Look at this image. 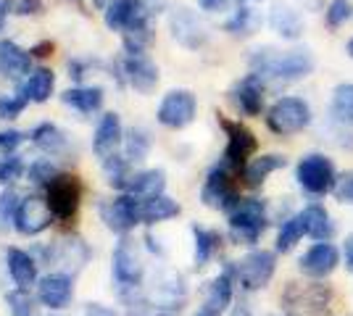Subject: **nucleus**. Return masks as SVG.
I'll list each match as a JSON object with an SVG mask.
<instances>
[{"mask_svg":"<svg viewBox=\"0 0 353 316\" xmlns=\"http://www.w3.org/2000/svg\"><path fill=\"white\" fill-rule=\"evenodd\" d=\"M27 137H24V132H19V129H3L0 132V182L3 185L19 180L21 171H24V164L16 156V148Z\"/></svg>","mask_w":353,"mask_h":316,"instance_id":"23","label":"nucleus"},{"mask_svg":"<svg viewBox=\"0 0 353 316\" xmlns=\"http://www.w3.org/2000/svg\"><path fill=\"white\" fill-rule=\"evenodd\" d=\"M332 193H335V198H338L340 203H351L353 206V171L338 177V185H335Z\"/></svg>","mask_w":353,"mask_h":316,"instance_id":"44","label":"nucleus"},{"mask_svg":"<svg viewBox=\"0 0 353 316\" xmlns=\"http://www.w3.org/2000/svg\"><path fill=\"white\" fill-rule=\"evenodd\" d=\"M101 211H103V222L108 224V229H114L119 235H127L130 229L140 224V200L130 193L114 198Z\"/></svg>","mask_w":353,"mask_h":316,"instance_id":"17","label":"nucleus"},{"mask_svg":"<svg viewBox=\"0 0 353 316\" xmlns=\"http://www.w3.org/2000/svg\"><path fill=\"white\" fill-rule=\"evenodd\" d=\"M343 258H345V269L353 274V235H348L343 242Z\"/></svg>","mask_w":353,"mask_h":316,"instance_id":"49","label":"nucleus"},{"mask_svg":"<svg viewBox=\"0 0 353 316\" xmlns=\"http://www.w3.org/2000/svg\"><path fill=\"white\" fill-rule=\"evenodd\" d=\"M195 316H214V314H208V311H203V308H201V311H198Z\"/></svg>","mask_w":353,"mask_h":316,"instance_id":"58","label":"nucleus"},{"mask_svg":"<svg viewBox=\"0 0 353 316\" xmlns=\"http://www.w3.org/2000/svg\"><path fill=\"white\" fill-rule=\"evenodd\" d=\"M37 301L43 303L45 308H50V311H61V308L72 306L74 301L72 274H66V271L45 274L43 280L37 282Z\"/></svg>","mask_w":353,"mask_h":316,"instance_id":"15","label":"nucleus"},{"mask_svg":"<svg viewBox=\"0 0 353 316\" xmlns=\"http://www.w3.org/2000/svg\"><path fill=\"white\" fill-rule=\"evenodd\" d=\"M11 0H0V30L6 27V19H8V11H11Z\"/></svg>","mask_w":353,"mask_h":316,"instance_id":"52","label":"nucleus"},{"mask_svg":"<svg viewBox=\"0 0 353 316\" xmlns=\"http://www.w3.org/2000/svg\"><path fill=\"white\" fill-rule=\"evenodd\" d=\"M295 177H298V185L306 196L322 198L327 193L335 190L338 185V171H335V164L330 156L324 153H306L301 158V164L295 169Z\"/></svg>","mask_w":353,"mask_h":316,"instance_id":"4","label":"nucleus"},{"mask_svg":"<svg viewBox=\"0 0 353 316\" xmlns=\"http://www.w3.org/2000/svg\"><path fill=\"white\" fill-rule=\"evenodd\" d=\"M169 32H172L174 43H179L188 50H198L208 43V30L203 19L188 6H179L169 14Z\"/></svg>","mask_w":353,"mask_h":316,"instance_id":"11","label":"nucleus"},{"mask_svg":"<svg viewBox=\"0 0 353 316\" xmlns=\"http://www.w3.org/2000/svg\"><path fill=\"white\" fill-rule=\"evenodd\" d=\"M119 66H121V76L137 92L150 95V92L156 90V85H159V66L148 56H124Z\"/></svg>","mask_w":353,"mask_h":316,"instance_id":"20","label":"nucleus"},{"mask_svg":"<svg viewBox=\"0 0 353 316\" xmlns=\"http://www.w3.org/2000/svg\"><path fill=\"white\" fill-rule=\"evenodd\" d=\"M232 316H253V314H250L248 308H237V311H235Z\"/></svg>","mask_w":353,"mask_h":316,"instance_id":"56","label":"nucleus"},{"mask_svg":"<svg viewBox=\"0 0 353 316\" xmlns=\"http://www.w3.org/2000/svg\"><path fill=\"white\" fill-rule=\"evenodd\" d=\"M19 203H21V198L16 196V190H6L0 196V219H14Z\"/></svg>","mask_w":353,"mask_h":316,"instance_id":"45","label":"nucleus"},{"mask_svg":"<svg viewBox=\"0 0 353 316\" xmlns=\"http://www.w3.org/2000/svg\"><path fill=\"white\" fill-rule=\"evenodd\" d=\"M148 303L161 308V311H169V314H176L182 308V303L188 298V287H185V280L182 274L174 269H161L156 271L153 282L148 287Z\"/></svg>","mask_w":353,"mask_h":316,"instance_id":"8","label":"nucleus"},{"mask_svg":"<svg viewBox=\"0 0 353 316\" xmlns=\"http://www.w3.org/2000/svg\"><path fill=\"white\" fill-rule=\"evenodd\" d=\"M266 21H269L272 32H277L282 40H301L303 30H306L301 11H295L293 6H288L285 0H274L272 3Z\"/></svg>","mask_w":353,"mask_h":316,"instance_id":"21","label":"nucleus"},{"mask_svg":"<svg viewBox=\"0 0 353 316\" xmlns=\"http://www.w3.org/2000/svg\"><path fill=\"white\" fill-rule=\"evenodd\" d=\"M330 119L340 127H353V85L343 82L330 98Z\"/></svg>","mask_w":353,"mask_h":316,"instance_id":"35","label":"nucleus"},{"mask_svg":"<svg viewBox=\"0 0 353 316\" xmlns=\"http://www.w3.org/2000/svg\"><path fill=\"white\" fill-rule=\"evenodd\" d=\"M179 203L169 196H159V198H148V200H140V224H161V222H169L179 216Z\"/></svg>","mask_w":353,"mask_h":316,"instance_id":"31","label":"nucleus"},{"mask_svg":"<svg viewBox=\"0 0 353 316\" xmlns=\"http://www.w3.org/2000/svg\"><path fill=\"white\" fill-rule=\"evenodd\" d=\"M124 158L130 161V164H140V161H145L148 153H150V135H148V129L143 127H132L127 135H124Z\"/></svg>","mask_w":353,"mask_h":316,"instance_id":"38","label":"nucleus"},{"mask_svg":"<svg viewBox=\"0 0 353 316\" xmlns=\"http://www.w3.org/2000/svg\"><path fill=\"white\" fill-rule=\"evenodd\" d=\"M332 290L322 282H290L282 293L288 316H330Z\"/></svg>","mask_w":353,"mask_h":316,"instance_id":"3","label":"nucleus"},{"mask_svg":"<svg viewBox=\"0 0 353 316\" xmlns=\"http://www.w3.org/2000/svg\"><path fill=\"white\" fill-rule=\"evenodd\" d=\"M48 206L53 211V216L66 222L72 219L74 213L79 211V200H82V187H79V180L72 177V174H59L53 177L50 185H48Z\"/></svg>","mask_w":353,"mask_h":316,"instance_id":"13","label":"nucleus"},{"mask_svg":"<svg viewBox=\"0 0 353 316\" xmlns=\"http://www.w3.org/2000/svg\"><path fill=\"white\" fill-rule=\"evenodd\" d=\"M143 11H145L143 0H117L108 11H103L105 27L114 32H124Z\"/></svg>","mask_w":353,"mask_h":316,"instance_id":"33","label":"nucleus"},{"mask_svg":"<svg viewBox=\"0 0 353 316\" xmlns=\"http://www.w3.org/2000/svg\"><path fill=\"white\" fill-rule=\"evenodd\" d=\"M53 211L48 206V200L40 196H27L21 198V203H19V209L14 213V227L19 235H24V238H34V235H40L45 232L48 227L53 224Z\"/></svg>","mask_w":353,"mask_h":316,"instance_id":"14","label":"nucleus"},{"mask_svg":"<svg viewBox=\"0 0 353 316\" xmlns=\"http://www.w3.org/2000/svg\"><path fill=\"white\" fill-rule=\"evenodd\" d=\"M250 72L272 82H298L311 74L314 56L311 50H274V48H259L248 56Z\"/></svg>","mask_w":353,"mask_h":316,"instance_id":"1","label":"nucleus"},{"mask_svg":"<svg viewBox=\"0 0 353 316\" xmlns=\"http://www.w3.org/2000/svg\"><path fill=\"white\" fill-rule=\"evenodd\" d=\"M261 24H264V16H261L259 8L237 6L235 14L224 21V30L230 32L232 37H250V34H256V32L261 30Z\"/></svg>","mask_w":353,"mask_h":316,"instance_id":"32","label":"nucleus"},{"mask_svg":"<svg viewBox=\"0 0 353 316\" xmlns=\"http://www.w3.org/2000/svg\"><path fill=\"white\" fill-rule=\"evenodd\" d=\"M6 303H8V308H11V314L14 316H34L37 311V303L30 295V290H24V287H16L14 293H8L6 295Z\"/></svg>","mask_w":353,"mask_h":316,"instance_id":"40","label":"nucleus"},{"mask_svg":"<svg viewBox=\"0 0 353 316\" xmlns=\"http://www.w3.org/2000/svg\"><path fill=\"white\" fill-rule=\"evenodd\" d=\"M301 3H303V6L309 8V11H316V8H322L324 0H301Z\"/></svg>","mask_w":353,"mask_h":316,"instance_id":"54","label":"nucleus"},{"mask_svg":"<svg viewBox=\"0 0 353 316\" xmlns=\"http://www.w3.org/2000/svg\"><path fill=\"white\" fill-rule=\"evenodd\" d=\"M301 219H303V227H306V235L316 242H330V238L335 235V224L330 219V213L324 206L319 203H311L301 211Z\"/></svg>","mask_w":353,"mask_h":316,"instance_id":"30","label":"nucleus"},{"mask_svg":"<svg viewBox=\"0 0 353 316\" xmlns=\"http://www.w3.org/2000/svg\"><path fill=\"white\" fill-rule=\"evenodd\" d=\"M285 166H288V158L280 156V153H266V156H259V158H250L245 169H243V182L248 187H261L269 174L280 171Z\"/></svg>","mask_w":353,"mask_h":316,"instance_id":"27","label":"nucleus"},{"mask_svg":"<svg viewBox=\"0 0 353 316\" xmlns=\"http://www.w3.org/2000/svg\"><path fill=\"white\" fill-rule=\"evenodd\" d=\"M111 261H114V280H117L121 295L137 293L143 285V277H145V264H143L140 248L134 245V240L121 238Z\"/></svg>","mask_w":353,"mask_h":316,"instance_id":"7","label":"nucleus"},{"mask_svg":"<svg viewBox=\"0 0 353 316\" xmlns=\"http://www.w3.org/2000/svg\"><path fill=\"white\" fill-rule=\"evenodd\" d=\"M345 53H348V56L353 59V37L348 40V43H345Z\"/></svg>","mask_w":353,"mask_h":316,"instance_id":"55","label":"nucleus"},{"mask_svg":"<svg viewBox=\"0 0 353 316\" xmlns=\"http://www.w3.org/2000/svg\"><path fill=\"white\" fill-rule=\"evenodd\" d=\"M85 316H117V311L103 306V303H88L85 306Z\"/></svg>","mask_w":353,"mask_h":316,"instance_id":"47","label":"nucleus"},{"mask_svg":"<svg viewBox=\"0 0 353 316\" xmlns=\"http://www.w3.org/2000/svg\"><path fill=\"white\" fill-rule=\"evenodd\" d=\"M11 6L19 16L43 14V0H11Z\"/></svg>","mask_w":353,"mask_h":316,"instance_id":"46","label":"nucleus"},{"mask_svg":"<svg viewBox=\"0 0 353 316\" xmlns=\"http://www.w3.org/2000/svg\"><path fill=\"white\" fill-rule=\"evenodd\" d=\"M45 253L50 256V261H56L66 274L79 271L85 264H88V258H90L88 245L79 240V238H66V240L56 242L53 248H48Z\"/></svg>","mask_w":353,"mask_h":316,"instance_id":"24","label":"nucleus"},{"mask_svg":"<svg viewBox=\"0 0 353 316\" xmlns=\"http://www.w3.org/2000/svg\"><path fill=\"white\" fill-rule=\"evenodd\" d=\"M351 0H330L327 14H324V24L330 30H338V27H343L351 19Z\"/></svg>","mask_w":353,"mask_h":316,"instance_id":"42","label":"nucleus"},{"mask_svg":"<svg viewBox=\"0 0 353 316\" xmlns=\"http://www.w3.org/2000/svg\"><path fill=\"white\" fill-rule=\"evenodd\" d=\"M195 114H198V98L190 90H172L163 95L156 116H159V124L169 129H185L195 121Z\"/></svg>","mask_w":353,"mask_h":316,"instance_id":"12","label":"nucleus"},{"mask_svg":"<svg viewBox=\"0 0 353 316\" xmlns=\"http://www.w3.org/2000/svg\"><path fill=\"white\" fill-rule=\"evenodd\" d=\"M311 124V105L303 98L295 95H285L277 103L266 111V127L269 132L280 137H290L303 132Z\"/></svg>","mask_w":353,"mask_h":316,"instance_id":"5","label":"nucleus"},{"mask_svg":"<svg viewBox=\"0 0 353 316\" xmlns=\"http://www.w3.org/2000/svg\"><path fill=\"white\" fill-rule=\"evenodd\" d=\"M56 90V74L50 72V69H34L27 79H24V85H21V90L19 95L27 101V103H45L50 95Z\"/></svg>","mask_w":353,"mask_h":316,"instance_id":"28","label":"nucleus"},{"mask_svg":"<svg viewBox=\"0 0 353 316\" xmlns=\"http://www.w3.org/2000/svg\"><path fill=\"white\" fill-rule=\"evenodd\" d=\"M163 190H166V174L161 169H145V171L132 174V180H130L124 193L134 196L137 200H148V198L163 196Z\"/></svg>","mask_w":353,"mask_h":316,"instance_id":"29","label":"nucleus"},{"mask_svg":"<svg viewBox=\"0 0 353 316\" xmlns=\"http://www.w3.org/2000/svg\"><path fill=\"white\" fill-rule=\"evenodd\" d=\"M124 145V127H121V119L119 114H103L98 127H95V135H92V153L101 158V161H108L119 156V148Z\"/></svg>","mask_w":353,"mask_h":316,"instance_id":"16","label":"nucleus"},{"mask_svg":"<svg viewBox=\"0 0 353 316\" xmlns=\"http://www.w3.org/2000/svg\"><path fill=\"white\" fill-rule=\"evenodd\" d=\"M201 200L203 206L214 211H230L235 209L243 198L237 196L235 185H232V171L227 166H214L203 180V187H201Z\"/></svg>","mask_w":353,"mask_h":316,"instance_id":"10","label":"nucleus"},{"mask_svg":"<svg viewBox=\"0 0 353 316\" xmlns=\"http://www.w3.org/2000/svg\"><path fill=\"white\" fill-rule=\"evenodd\" d=\"M277 271V256L272 251H250L235 264L237 282L245 293H256L269 285V280Z\"/></svg>","mask_w":353,"mask_h":316,"instance_id":"9","label":"nucleus"},{"mask_svg":"<svg viewBox=\"0 0 353 316\" xmlns=\"http://www.w3.org/2000/svg\"><path fill=\"white\" fill-rule=\"evenodd\" d=\"M303 238H306V227H303L301 213L288 216V219H282V227H280V232H277V251H280V253H288V251H293Z\"/></svg>","mask_w":353,"mask_h":316,"instance_id":"39","label":"nucleus"},{"mask_svg":"<svg viewBox=\"0 0 353 316\" xmlns=\"http://www.w3.org/2000/svg\"><path fill=\"white\" fill-rule=\"evenodd\" d=\"M166 3H169V0H143V6H145V11L150 16L161 14L163 8H166Z\"/></svg>","mask_w":353,"mask_h":316,"instance_id":"50","label":"nucleus"},{"mask_svg":"<svg viewBox=\"0 0 353 316\" xmlns=\"http://www.w3.org/2000/svg\"><path fill=\"white\" fill-rule=\"evenodd\" d=\"M92 3H95V8H101V11H108V8H111L117 0H92Z\"/></svg>","mask_w":353,"mask_h":316,"instance_id":"53","label":"nucleus"},{"mask_svg":"<svg viewBox=\"0 0 353 316\" xmlns=\"http://www.w3.org/2000/svg\"><path fill=\"white\" fill-rule=\"evenodd\" d=\"M219 124L221 129L227 132V148H224V156H221V166H227L232 174H243V169L250 161V156L259 151V140L240 121L219 116Z\"/></svg>","mask_w":353,"mask_h":316,"instance_id":"6","label":"nucleus"},{"mask_svg":"<svg viewBox=\"0 0 353 316\" xmlns=\"http://www.w3.org/2000/svg\"><path fill=\"white\" fill-rule=\"evenodd\" d=\"M198 6L203 11H208V14H219V11H224L230 6V0H198Z\"/></svg>","mask_w":353,"mask_h":316,"instance_id":"48","label":"nucleus"},{"mask_svg":"<svg viewBox=\"0 0 353 316\" xmlns=\"http://www.w3.org/2000/svg\"><path fill=\"white\" fill-rule=\"evenodd\" d=\"M61 101L74 108V111H79V114H95V111H101V105H103V90L101 87H72V90H66L61 95Z\"/></svg>","mask_w":353,"mask_h":316,"instance_id":"34","label":"nucleus"},{"mask_svg":"<svg viewBox=\"0 0 353 316\" xmlns=\"http://www.w3.org/2000/svg\"><path fill=\"white\" fill-rule=\"evenodd\" d=\"M264 92H266V79L259 74H245L235 87H232V103L243 116H261L264 111Z\"/></svg>","mask_w":353,"mask_h":316,"instance_id":"18","label":"nucleus"},{"mask_svg":"<svg viewBox=\"0 0 353 316\" xmlns=\"http://www.w3.org/2000/svg\"><path fill=\"white\" fill-rule=\"evenodd\" d=\"M6 264H8V274H11V280H14L16 287L30 290V287L37 282V261H34L27 251L11 248V251L6 253Z\"/></svg>","mask_w":353,"mask_h":316,"instance_id":"26","label":"nucleus"},{"mask_svg":"<svg viewBox=\"0 0 353 316\" xmlns=\"http://www.w3.org/2000/svg\"><path fill=\"white\" fill-rule=\"evenodd\" d=\"M50 50H53V43H40V45L32 48L30 53H32V59H34V56H50Z\"/></svg>","mask_w":353,"mask_h":316,"instance_id":"51","label":"nucleus"},{"mask_svg":"<svg viewBox=\"0 0 353 316\" xmlns=\"http://www.w3.org/2000/svg\"><path fill=\"white\" fill-rule=\"evenodd\" d=\"M27 108V101L21 95H0V121L16 119Z\"/></svg>","mask_w":353,"mask_h":316,"instance_id":"43","label":"nucleus"},{"mask_svg":"<svg viewBox=\"0 0 353 316\" xmlns=\"http://www.w3.org/2000/svg\"><path fill=\"white\" fill-rule=\"evenodd\" d=\"M192 238H195V266L203 269L208 266V261L214 258V253L219 251V232L214 229H206V227H192Z\"/></svg>","mask_w":353,"mask_h":316,"instance_id":"37","label":"nucleus"},{"mask_svg":"<svg viewBox=\"0 0 353 316\" xmlns=\"http://www.w3.org/2000/svg\"><path fill=\"white\" fill-rule=\"evenodd\" d=\"M0 74L8 79H21L32 74V53L11 40L0 43Z\"/></svg>","mask_w":353,"mask_h":316,"instance_id":"25","label":"nucleus"},{"mask_svg":"<svg viewBox=\"0 0 353 316\" xmlns=\"http://www.w3.org/2000/svg\"><path fill=\"white\" fill-rule=\"evenodd\" d=\"M351 316H353V314H351Z\"/></svg>","mask_w":353,"mask_h":316,"instance_id":"59","label":"nucleus"},{"mask_svg":"<svg viewBox=\"0 0 353 316\" xmlns=\"http://www.w3.org/2000/svg\"><path fill=\"white\" fill-rule=\"evenodd\" d=\"M250 3H259V0H237V6H250Z\"/></svg>","mask_w":353,"mask_h":316,"instance_id":"57","label":"nucleus"},{"mask_svg":"<svg viewBox=\"0 0 353 316\" xmlns=\"http://www.w3.org/2000/svg\"><path fill=\"white\" fill-rule=\"evenodd\" d=\"M32 143L43 153H48V156H61V153H66V145H69L66 135L61 132L56 124H50V121H45V124L32 129Z\"/></svg>","mask_w":353,"mask_h":316,"instance_id":"36","label":"nucleus"},{"mask_svg":"<svg viewBox=\"0 0 353 316\" xmlns=\"http://www.w3.org/2000/svg\"><path fill=\"white\" fill-rule=\"evenodd\" d=\"M53 177H59V169L56 164L50 161V158H37V161H32L30 169H27V180L34 182V185H50Z\"/></svg>","mask_w":353,"mask_h":316,"instance_id":"41","label":"nucleus"},{"mask_svg":"<svg viewBox=\"0 0 353 316\" xmlns=\"http://www.w3.org/2000/svg\"><path fill=\"white\" fill-rule=\"evenodd\" d=\"M338 264H340V251L332 242H316V245H311L309 251L301 256V261H298L301 271L309 280H324V277H330L332 271L338 269Z\"/></svg>","mask_w":353,"mask_h":316,"instance_id":"19","label":"nucleus"},{"mask_svg":"<svg viewBox=\"0 0 353 316\" xmlns=\"http://www.w3.org/2000/svg\"><path fill=\"white\" fill-rule=\"evenodd\" d=\"M235 264H230V266H224L219 271V277L208 285L206 290V301H203V311L214 316H221L227 308H230V303H232V290H235Z\"/></svg>","mask_w":353,"mask_h":316,"instance_id":"22","label":"nucleus"},{"mask_svg":"<svg viewBox=\"0 0 353 316\" xmlns=\"http://www.w3.org/2000/svg\"><path fill=\"white\" fill-rule=\"evenodd\" d=\"M230 222V235L240 245H256L269 227V213H266V200L261 198H243L235 209L227 213Z\"/></svg>","mask_w":353,"mask_h":316,"instance_id":"2","label":"nucleus"}]
</instances>
